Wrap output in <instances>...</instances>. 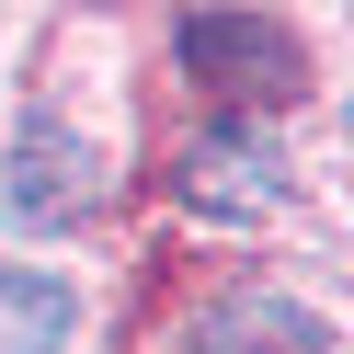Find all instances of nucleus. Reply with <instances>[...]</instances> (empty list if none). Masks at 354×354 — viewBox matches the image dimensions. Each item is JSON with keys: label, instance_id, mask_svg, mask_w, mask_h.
<instances>
[{"label": "nucleus", "instance_id": "obj_3", "mask_svg": "<svg viewBox=\"0 0 354 354\" xmlns=\"http://www.w3.org/2000/svg\"><path fill=\"white\" fill-rule=\"evenodd\" d=\"M0 194H12L24 229H80V217L103 206V149L80 138V126L35 115L24 138H12V160H0Z\"/></svg>", "mask_w": 354, "mask_h": 354}, {"label": "nucleus", "instance_id": "obj_1", "mask_svg": "<svg viewBox=\"0 0 354 354\" xmlns=\"http://www.w3.org/2000/svg\"><path fill=\"white\" fill-rule=\"evenodd\" d=\"M171 69L194 80V92H229V103H297L308 92V57L286 24H263V12H194L183 35H171Z\"/></svg>", "mask_w": 354, "mask_h": 354}, {"label": "nucleus", "instance_id": "obj_5", "mask_svg": "<svg viewBox=\"0 0 354 354\" xmlns=\"http://www.w3.org/2000/svg\"><path fill=\"white\" fill-rule=\"evenodd\" d=\"M80 320V297L57 274H24V263H0V354H57Z\"/></svg>", "mask_w": 354, "mask_h": 354}, {"label": "nucleus", "instance_id": "obj_2", "mask_svg": "<svg viewBox=\"0 0 354 354\" xmlns=\"http://www.w3.org/2000/svg\"><path fill=\"white\" fill-rule=\"evenodd\" d=\"M171 194H183L194 217H263L286 194V149L263 115H217L183 138V160H171Z\"/></svg>", "mask_w": 354, "mask_h": 354}, {"label": "nucleus", "instance_id": "obj_4", "mask_svg": "<svg viewBox=\"0 0 354 354\" xmlns=\"http://www.w3.org/2000/svg\"><path fill=\"white\" fill-rule=\"evenodd\" d=\"M331 331L308 320L297 297H217V308H194V331H183V354H320Z\"/></svg>", "mask_w": 354, "mask_h": 354}]
</instances>
